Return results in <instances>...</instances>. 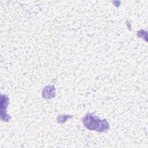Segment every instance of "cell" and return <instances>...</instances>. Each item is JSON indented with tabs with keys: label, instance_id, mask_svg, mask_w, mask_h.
<instances>
[{
	"label": "cell",
	"instance_id": "6da1fadb",
	"mask_svg": "<svg viewBox=\"0 0 148 148\" xmlns=\"http://www.w3.org/2000/svg\"><path fill=\"white\" fill-rule=\"evenodd\" d=\"M84 125L90 130H96L99 132L107 130L109 128V124L106 120L101 121L98 117L88 114L84 119Z\"/></svg>",
	"mask_w": 148,
	"mask_h": 148
}]
</instances>
